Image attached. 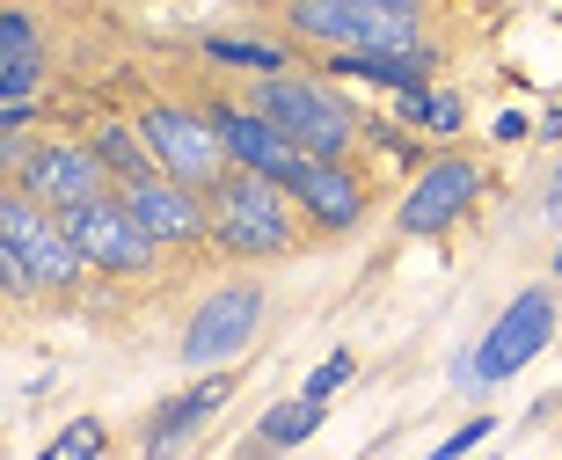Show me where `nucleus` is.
Returning a JSON list of instances; mask_svg holds the SVG:
<instances>
[{
    "label": "nucleus",
    "mask_w": 562,
    "mask_h": 460,
    "mask_svg": "<svg viewBox=\"0 0 562 460\" xmlns=\"http://www.w3.org/2000/svg\"><path fill=\"white\" fill-rule=\"evenodd\" d=\"M256 329H263V285H249V278L212 285V293L198 300V314H190V329H183V366L190 373L234 366V358L256 344Z\"/></svg>",
    "instance_id": "nucleus-8"
},
{
    "label": "nucleus",
    "mask_w": 562,
    "mask_h": 460,
    "mask_svg": "<svg viewBox=\"0 0 562 460\" xmlns=\"http://www.w3.org/2000/svg\"><path fill=\"white\" fill-rule=\"evenodd\" d=\"M205 234L227 256H285L300 242V220H292V198L271 176H249V168H220L205 190Z\"/></svg>",
    "instance_id": "nucleus-2"
},
{
    "label": "nucleus",
    "mask_w": 562,
    "mask_h": 460,
    "mask_svg": "<svg viewBox=\"0 0 562 460\" xmlns=\"http://www.w3.org/2000/svg\"><path fill=\"white\" fill-rule=\"evenodd\" d=\"M205 125H212V139H220V154H227V168H249V176H271V183H278V176L300 161V154H292L249 103H212Z\"/></svg>",
    "instance_id": "nucleus-14"
},
{
    "label": "nucleus",
    "mask_w": 562,
    "mask_h": 460,
    "mask_svg": "<svg viewBox=\"0 0 562 460\" xmlns=\"http://www.w3.org/2000/svg\"><path fill=\"white\" fill-rule=\"evenodd\" d=\"M490 139H526V110H497V125H490Z\"/></svg>",
    "instance_id": "nucleus-24"
},
{
    "label": "nucleus",
    "mask_w": 562,
    "mask_h": 460,
    "mask_svg": "<svg viewBox=\"0 0 562 460\" xmlns=\"http://www.w3.org/2000/svg\"><path fill=\"white\" fill-rule=\"evenodd\" d=\"M314 431H322V402H271V409H263V424H256V446H263V453H285V446H307Z\"/></svg>",
    "instance_id": "nucleus-17"
},
{
    "label": "nucleus",
    "mask_w": 562,
    "mask_h": 460,
    "mask_svg": "<svg viewBox=\"0 0 562 460\" xmlns=\"http://www.w3.org/2000/svg\"><path fill=\"white\" fill-rule=\"evenodd\" d=\"M358 8H409L417 15V0H358Z\"/></svg>",
    "instance_id": "nucleus-25"
},
{
    "label": "nucleus",
    "mask_w": 562,
    "mask_h": 460,
    "mask_svg": "<svg viewBox=\"0 0 562 460\" xmlns=\"http://www.w3.org/2000/svg\"><path fill=\"white\" fill-rule=\"evenodd\" d=\"M15 190H30L44 212H59V205H81V198H103L110 176L95 168V154H88L81 139H44V147L22 154Z\"/></svg>",
    "instance_id": "nucleus-11"
},
{
    "label": "nucleus",
    "mask_w": 562,
    "mask_h": 460,
    "mask_svg": "<svg viewBox=\"0 0 562 460\" xmlns=\"http://www.w3.org/2000/svg\"><path fill=\"white\" fill-rule=\"evenodd\" d=\"M44 88V22L30 8H0V103H37Z\"/></svg>",
    "instance_id": "nucleus-15"
},
{
    "label": "nucleus",
    "mask_w": 562,
    "mask_h": 460,
    "mask_svg": "<svg viewBox=\"0 0 562 460\" xmlns=\"http://www.w3.org/2000/svg\"><path fill=\"white\" fill-rule=\"evenodd\" d=\"M132 132H139L146 161H154V176H168V183H183L205 198L212 176L227 168V154H220V139H212L205 110H176V103H154L132 117Z\"/></svg>",
    "instance_id": "nucleus-5"
},
{
    "label": "nucleus",
    "mask_w": 562,
    "mask_h": 460,
    "mask_svg": "<svg viewBox=\"0 0 562 460\" xmlns=\"http://www.w3.org/2000/svg\"><path fill=\"white\" fill-rule=\"evenodd\" d=\"M0 293L8 300H37V278L15 263V249H0Z\"/></svg>",
    "instance_id": "nucleus-23"
},
{
    "label": "nucleus",
    "mask_w": 562,
    "mask_h": 460,
    "mask_svg": "<svg viewBox=\"0 0 562 460\" xmlns=\"http://www.w3.org/2000/svg\"><path fill=\"white\" fill-rule=\"evenodd\" d=\"M227 395H234V373H227V366H212V373L190 380L183 395H168L161 409H154V424H146V460H176L212 417H220V409H227Z\"/></svg>",
    "instance_id": "nucleus-13"
},
{
    "label": "nucleus",
    "mask_w": 562,
    "mask_h": 460,
    "mask_svg": "<svg viewBox=\"0 0 562 460\" xmlns=\"http://www.w3.org/2000/svg\"><path fill=\"white\" fill-rule=\"evenodd\" d=\"M475 198H482V168L468 161V154H438V161H424L417 183H409L395 227L402 234H446L460 212L475 205Z\"/></svg>",
    "instance_id": "nucleus-9"
},
{
    "label": "nucleus",
    "mask_w": 562,
    "mask_h": 460,
    "mask_svg": "<svg viewBox=\"0 0 562 460\" xmlns=\"http://www.w3.org/2000/svg\"><path fill=\"white\" fill-rule=\"evenodd\" d=\"M292 37L322 52H417V15L409 8H358V0H292Z\"/></svg>",
    "instance_id": "nucleus-4"
},
{
    "label": "nucleus",
    "mask_w": 562,
    "mask_h": 460,
    "mask_svg": "<svg viewBox=\"0 0 562 460\" xmlns=\"http://www.w3.org/2000/svg\"><path fill=\"white\" fill-rule=\"evenodd\" d=\"M351 373H358V366H351V351H329V358H322V366L307 373V388H300V402H322V409H329V395H336V388H344Z\"/></svg>",
    "instance_id": "nucleus-21"
},
{
    "label": "nucleus",
    "mask_w": 562,
    "mask_h": 460,
    "mask_svg": "<svg viewBox=\"0 0 562 460\" xmlns=\"http://www.w3.org/2000/svg\"><path fill=\"white\" fill-rule=\"evenodd\" d=\"M249 110L285 139L292 154H307V161H344V154H351L358 117H351V103H344L329 81H307V74H263V81L249 88Z\"/></svg>",
    "instance_id": "nucleus-1"
},
{
    "label": "nucleus",
    "mask_w": 562,
    "mask_h": 460,
    "mask_svg": "<svg viewBox=\"0 0 562 460\" xmlns=\"http://www.w3.org/2000/svg\"><path fill=\"white\" fill-rule=\"evenodd\" d=\"M548 344H555V293H548V285H526V293L482 329L475 358H468V380H475V388H504V380L526 373Z\"/></svg>",
    "instance_id": "nucleus-6"
},
{
    "label": "nucleus",
    "mask_w": 562,
    "mask_h": 460,
    "mask_svg": "<svg viewBox=\"0 0 562 460\" xmlns=\"http://www.w3.org/2000/svg\"><path fill=\"white\" fill-rule=\"evenodd\" d=\"M0 249H15V263L37 278V293H74V285L88 278L81 256L66 249L59 220H52L30 190H15V183H0Z\"/></svg>",
    "instance_id": "nucleus-7"
},
{
    "label": "nucleus",
    "mask_w": 562,
    "mask_h": 460,
    "mask_svg": "<svg viewBox=\"0 0 562 460\" xmlns=\"http://www.w3.org/2000/svg\"><path fill=\"white\" fill-rule=\"evenodd\" d=\"M88 154H95V168L110 176V190L154 176V161H146V147H139V132H132V125H103L95 139H88Z\"/></svg>",
    "instance_id": "nucleus-16"
},
{
    "label": "nucleus",
    "mask_w": 562,
    "mask_h": 460,
    "mask_svg": "<svg viewBox=\"0 0 562 460\" xmlns=\"http://www.w3.org/2000/svg\"><path fill=\"white\" fill-rule=\"evenodd\" d=\"M490 431H497V417H468L460 431H446V446H431L424 460H468V453H475L482 439H490Z\"/></svg>",
    "instance_id": "nucleus-22"
},
{
    "label": "nucleus",
    "mask_w": 562,
    "mask_h": 460,
    "mask_svg": "<svg viewBox=\"0 0 562 460\" xmlns=\"http://www.w3.org/2000/svg\"><path fill=\"white\" fill-rule=\"evenodd\" d=\"M205 59L249 66V74H292V52L285 44H263V37H205Z\"/></svg>",
    "instance_id": "nucleus-19"
},
{
    "label": "nucleus",
    "mask_w": 562,
    "mask_h": 460,
    "mask_svg": "<svg viewBox=\"0 0 562 460\" xmlns=\"http://www.w3.org/2000/svg\"><path fill=\"white\" fill-rule=\"evenodd\" d=\"M117 205L132 212V227L154 242V249H190L205 242V198L168 176H139V183H117Z\"/></svg>",
    "instance_id": "nucleus-10"
},
{
    "label": "nucleus",
    "mask_w": 562,
    "mask_h": 460,
    "mask_svg": "<svg viewBox=\"0 0 562 460\" xmlns=\"http://www.w3.org/2000/svg\"><path fill=\"white\" fill-rule=\"evenodd\" d=\"M103 446H110L103 424H95V417H74V424H66V431H59L52 446H44L37 460H103Z\"/></svg>",
    "instance_id": "nucleus-20"
},
{
    "label": "nucleus",
    "mask_w": 562,
    "mask_h": 460,
    "mask_svg": "<svg viewBox=\"0 0 562 460\" xmlns=\"http://www.w3.org/2000/svg\"><path fill=\"white\" fill-rule=\"evenodd\" d=\"M52 220H59L66 249L81 256V271L146 278L154 263H161V249H154V242H146V234L132 227V212L117 205V190H103V198H81V205H59Z\"/></svg>",
    "instance_id": "nucleus-3"
},
{
    "label": "nucleus",
    "mask_w": 562,
    "mask_h": 460,
    "mask_svg": "<svg viewBox=\"0 0 562 460\" xmlns=\"http://www.w3.org/2000/svg\"><path fill=\"white\" fill-rule=\"evenodd\" d=\"M402 117H409V125H431V132H446V139H453V132L468 125V103H460L453 88H402Z\"/></svg>",
    "instance_id": "nucleus-18"
},
{
    "label": "nucleus",
    "mask_w": 562,
    "mask_h": 460,
    "mask_svg": "<svg viewBox=\"0 0 562 460\" xmlns=\"http://www.w3.org/2000/svg\"><path fill=\"white\" fill-rule=\"evenodd\" d=\"M278 190H285L292 212H307L322 234H351L358 220H366V183H358L344 161H307V154H300V161L278 176Z\"/></svg>",
    "instance_id": "nucleus-12"
}]
</instances>
